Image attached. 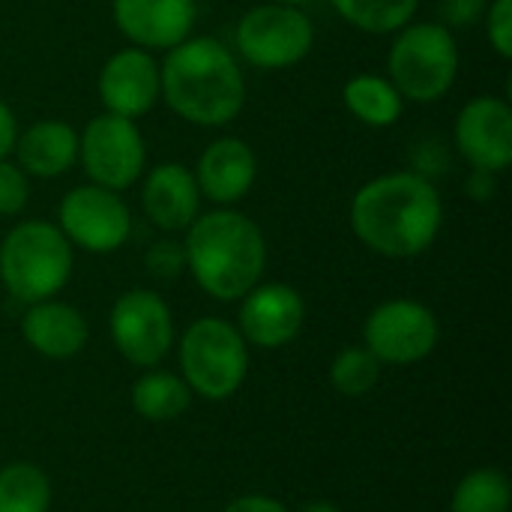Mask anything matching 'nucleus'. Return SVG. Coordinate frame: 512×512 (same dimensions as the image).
Wrapping results in <instances>:
<instances>
[{
	"instance_id": "cd10ccee",
	"label": "nucleus",
	"mask_w": 512,
	"mask_h": 512,
	"mask_svg": "<svg viewBox=\"0 0 512 512\" xmlns=\"http://www.w3.org/2000/svg\"><path fill=\"white\" fill-rule=\"evenodd\" d=\"M489 39L501 57H512V0H495L489 6Z\"/></svg>"
},
{
	"instance_id": "bb28decb",
	"label": "nucleus",
	"mask_w": 512,
	"mask_h": 512,
	"mask_svg": "<svg viewBox=\"0 0 512 512\" xmlns=\"http://www.w3.org/2000/svg\"><path fill=\"white\" fill-rule=\"evenodd\" d=\"M186 267V252L174 240H159L147 252V270L159 279H174Z\"/></svg>"
},
{
	"instance_id": "b1692460",
	"label": "nucleus",
	"mask_w": 512,
	"mask_h": 512,
	"mask_svg": "<svg viewBox=\"0 0 512 512\" xmlns=\"http://www.w3.org/2000/svg\"><path fill=\"white\" fill-rule=\"evenodd\" d=\"M336 12L366 33H393L411 24L420 0H333Z\"/></svg>"
},
{
	"instance_id": "0eeeda50",
	"label": "nucleus",
	"mask_w": 512,
	"mask_h": 512,
	"mask_svg": "<svg viewBox=\"0 0 512 512\" xmlns=\"http://www.w3.org/2000/svg\"><path fill=\"white\" fill-rule=\"evenodd\" d=\"M315 42L312 21L285 3H264L243 15L237 27L240 54L258 69H285L300 63Z\"/></svg>"
},
{
	"instance_id": "dca6fc26",
	"label": "nucleus",
	"mask_w": 512,
	"mask_h": 512,
	"mask_svg": "<svg viewBox=\"0 0 512 512\" xmlns=\"http://www.w3.org/2000/svg\"><path fill=\"white\" fill-rule=\"evenodd\" d=\"M144 213L162 231H183L198 219L201 189L195 174L180 162L156 165L141 192Z\"/></svg>"
},
{
	"instance_id": "9d476101",
	"label": "nucleus",
	"mask_w": 512,
	"mask_h": 512,
	"mask_svg": "<svg viewBox=\"0 0 512 512\" xmlns=\"http://www.w3.org/2000/svg\"><path fill=\"white\" fill-rule=\"evenodd\" d=\"M117 351L135 366H156L174 342V321L165 300L153 291H126L111 309Z\"/></svg>"
},
{
	"instance_id": "6ab92c4d",
	"label": "nucleus",
	"mask_w": 512,
	"mask_h": 512,
	"mask_svg": "<svg viewBox=\"0 0 512 512\" xmlns=\"http://www.w3.org/2000/svg\"><path fill=\"white\" fill-rule=\"evenodd\" d=\"M15 156H18V168L24 174L45 177V180L60 177L78 159V132L60 120L33 123L15 141Z\"/></svg>"
},
{
	"instance_id": "7ed1b4c3",
	"label": "nucleus",
	"mask_w": 512,
	"mask_h": 512,
	"mask_svg": "<svg viewBox=\"0 0 512 512\" xmlns=\"http://www.w3.org/2000/svg\"><path fill=\"white\" fill-rule=\"evenodd\" d=\"M186 267L216 300H243L261 279L267 243L261 228L234 210H213L189 225Z\"/></svg>"
},
{
	"instance_id": "6e6552de",
	"label": "nucleus",
	"mask_w": 512,
	"mask_h": 512,
	"mask_svg": "<svg viewBox=\"0 0 512 512\" xmlns=\"http://www.w3.org/2000/svg\"><path fill=\"white\" fill-rule=\"evenodd\" d=\"M78 153L90 180L111 192L132 186L141 177L147 156L138 126L117 114L93 117L78 141Z\"/></svg>"
},
{
	"instance_id": "a878e982",
	"label": "nucleus",
	"mask_w": 512,
	"mask_h": 512,
	"mask_svg": "<svg viewBox=\"0 0 512 512\" xmlns=\"http://www.w3.org/2000/svg\"><path fill=\"white\" fill-rule=\"evenodd\" d=\"M27 198H30L27 174L18 165H12L9 159H0V216L21 213Z\"/></svg>"
},
{
	"instance_id": "c85d7f7f",
	"label": "nucleus",
	"mask_w": 512,
	"mask_h": 512,
	"mask_svg": "<svg viewBox=\"0 0 512 512\" xmlns=\"http://www.w3.org/2000/svg\"><path fill=\"white\" fill-rule=\"evenodd\" d=\"M486 9V0H441V12L453 27H471Z\"/></svg>"
},
{
	"instance_id": "f3484780",
	"label": "nucleus",
	"mask_w": 512,
	"mask_h": 512,
	"mask_svg": "<svg viewBox=\"0 0 512 512\" xmlns=\"http://www.w3.org/2000/svg\"><path fill=\"white\" fill-rule=\"evenodd\" d=\"M255 174H258V159L252 147L240 138H219L201 153L195 180L210 201L234 204L252 189Z\"/></svg>"
},
{
	"instance_id": "393cba45",
	"label": "nucleus",
	"mask_w": 512,
	"mask_h": 512,
	"mask_svg": "<svg viewBox=\"0 0 512 512\" xmlns=\"http://www.w3.org/2000/svg\"><path fill=\"white\" fill-rule=\"evenodd\" d=\"M381 378V360L369 348H345L330 366V381L342 396H366Z\"/></svg>"
},
{
	"instance_id": "aec40b11",
	"label": "nucleus",
	"mask_w": 512,
	"mask_h": 512,
	"mask_svg": "<svg viewBox=\"0 0 512 512\" xmlns=\"http://www.w3.org/2000/svg\"><path fill=\"white\" fill-rule=\"evenodd\" d=\"M348 111L366 126H393L402 114V93L390 78L381 75H354L345 84Z\"/></svg>"
},
{
	"instance_id": "2eb2a0df",
	"label": "nucleus",
	"mask_w": 512,
	"mask_h": 512,
	"mask_svg": "<svg viewBox=\"0 0 512 512\" xmlns=\"http://www.w3.org/2000/svg\"><path fill=\"white\" fill-rule=\"evenodd\" d=\"M114 21L141 48H174L189 39L195 0H114Z\"/></svg>"
},
{
	"instance_id": "72a5a7b5",
	"label": "nucleus",
	"mask_w": 512,
	"mask_h": 512,
	"mask_svg": "<svg viewBox=\"0 0 512 512\" xmlns=\"http://www.w3.org/2000/svg\"><path fill=\"white\" fill-rule=\"evenodd\" d=\"M273 3H285V6H303V3H312V0H273Z\"/></svg>"
},
{
	"instance_id": "7c9ffc66",
	"label": "nucleus",
	"mask_w": 512,
	"mask_h": 512,
	"mask_svg": "<svg viewBox=\"0 0 512 512\" xmlns=\"http://www.w3.org/2000/svg\"><path fill=\"white\" fill-rule=\"evenodd\" d=\"M225 512H288L285 504L273 501V498H264V495H246V498H237L234 504H228Z\"/></svg>"
},
{
	"instance_id": "f8f14e48",
	"label": "nucleus",
	"mask_w": 512,
	"mask_h": 512,
	"mask_svg": "<svg viewBox=\"0 0 512 512\" xmlns=\"http://www.w3.org/2000/svg\"><path fill=\"white\" fill-rule=\"evenodd\" d=\"M456 144L480 171H504L512 162V111L504 99L477 96L456 120Z\"/></svg>"
},
{
	"instance_id": "f257e3e1",
	"label": "nucleus",
	"mask_w": 512,
	"mask_h": 512,
	"mask_svg": "<svg viewBox=\"0 0 512 512\" xmlns=\"http://www.w3.org/2000/svg\"><path fill=\"white\" fill-rule=\"evenodd\" d=\"M441 195L423 174H384L360 186L351 201L354 234L378 255L414 258L441 231Z\"/></svg>"
},
{
	"instance_id": "c756f323",
	"label": "nucleus",
	"mask_w": 512,
	"mask_h": 512,
	"mask_svg": "<svg viewBox=\"0 0 512 512\" xmlns=\"http://www.w3.org/2000/svg\"><path fill=\"white\" fill-rule=\"evenodd\" d=\"M15 141H18L15 114L9 111L6 102H0V159H9V153L15 150Z\"/></svg>"
},
{
	"instance_id": "5701e85b",
	"label": "nucleus",
	"mask_w": 512,
	"mask_h": 512,
	"mask_svg": "<svg viewBox=\"0 0 512 512\" xmlns=\"http://www.w3.org/2000/svg\"><path fill=\"white\" fill-rule=\"evenodd\" d=\"M512 486L504 471H471L453 492L450 512H510Z\"/></svg>"
},
{
	"instance_id": "9b49d317",
	"label": "nucleus",
	"mask_w": 512,
	"mask_h": 512,
	"mask_svg": "<svg viewBox=\"0 0 512 512\" xmlns=\"http://www.w3.org/2000/svg\"><path fill=\"white\" fill-rule=\"evenodd\" d=\"M132 228L129 210L117 192L105 186H78L60 204V231L87 252H114Z\"/></svg>"
},
{
	"instance_id": "2f4dec72",
	"label": "nucleus",
	"mask_w": 512,
	"mask_h": 512,
	"mask_svg": "<svg viewBox=\"0 0 512 512\" xmlns=\"http://www.w3.org/2000/svg\"><path fill=\"white\" fill-rule=\"evenodd\" d=\"M468 189H471V195H474L477 201H489V198L495 195V174H492V171L474 168V174H471V180H468Z\"/></svg>"
},
{
	"instance_id": "a211bd4d",
	"label": "nucleus",
	"mask_w": 512,
	"mask_h": 512,
	"mask_svg": "<svg viewBox=\"0 0 512 512\" xmlns=\"http://www.w3.org/2000/svg\"><path fill=\"white\" fill-rule=\"evenodd\" d=\"M21 333L24 342L48 360H69L87 345L84 315L75 306L57 300L33 303L21 321Z\"/></svg>"
},
{
	"instance_id": "20e7f679",
	"label": "nucleus",
	"mask_w": 512,
	"mask_h": 512,
	"mask_svg": "<svg viewBox=\"0 0 512 512\" xmlns=\"http://www.w3.org/2000/svg\"><path fill=\"white\" fill-rule=\"evenodd\" d=\"M69 273V240L51 222H21L0 243V279L27 306L51 300L69 282Z\"/></svg>"
},
{
	"instance_id": "473e14b6",
	"label": "nucleus",
	"mask_w": 512,
	"mask_h": 512,
	"mask_svg": "<svg viewBox=\"0 0 512 512\" xmlns=\"http://www.w3.org/2000/svg\"><path fill=\"white\" fill-rule=\"evenodd\" d=\"M300 512H339V507L330 504V501H312V504H306Z\"/></svg>"
},
{
	"instance_id": "39448f33",
	"label": "nucleus",
	"mask_w": 512,
	"mask_h": 512,
	"mask_svg": "<svg viewBox=\"0 0 512 512\" xmlns=\"http://www.w3.org/2000/svg\"><path fill=\"white\" fill-rule=\"evenodd\" d=\"M180 369L192 393L210 402H225L246 381V339L222 318H201L180 339Z\"/></svg>"
},
{
	"instance_id": "423d86ee",
	"label": "nucleus",
	"mask_w": 512,
	"mask_h": 512,
	"mask_svg": "<svg viewBox=\"0 0 512 512\" xmlns=\"http://www.w3.org/2000/svg\"><path fill=\"white\" fill-rule=\"evenodd\" d=\"M390 81L402 99L435 102L441 99L459 72V45L447 24H405L387 57Z\"/></svg>"
},
{
	"instance_id": "1a4fd4ad",
	"label": "nucleus",
	"mask_w": 512,
	"mask_h": 512,
	"mask_svg": "<svg viewBox=\"0 0 512 512\" xmlns=\"http://www.w3.org/2000/svg\"><path fill=\"white\" fill-rule=\"evenodd\" d=\"M441 327L429 306L417 300H387L381 303L363 327L366 348L393 366H408L426 360L438 345Z\"/></svg>"
},
{
	"instance_id": "f03ea898",
	"label": "nucleus",
	"mask_w": 512,
	"mask_h": 512,
	"mask_svg": "<svg viewBox=\"0 0 512 512\" xmlns=\"http://www.w3.org/2000/svg\"><path fill=\"white\" fill-rule=\"evenodd\" d=\"M159 93L195 126H225L246 102V81L234 54L210 39H183L159 69Z\"/></svg>"
},
{
	"instance_id": "4468645a",
	"label": "nucleus",
	"mask_w": 512,
	"mask_h": 512,
	"mask_svg": "<svg viewBox=\"0 0 512 512\" xmlns=\"http://www.w3.org/2000/svg\"><path fill=\"white\" fill-rule=\"evenodd\" d=\"M99 99L108 114L135 120L147 114L159 99V66L150 51H117L99 75Z\"/></svg>"
},
{
	"instance_id": "ddd939ff",
	"label": "nucleus",
	"mask_w": 512,
	"mask_h": 512,
	"mask_svg": "<svg viewBox=\"0 0 512 512\" xmlns=\"http://www.w3.org/2000/svg\"><path fill=\"white\" fill-rule=\"evenodd\" d=\"M303 315V297L291 285H255L240 306V336L258 348H282L297 339Z\"/></svg>"
},
{
	"instance_id": "4be33fe9",
	"label": "nucleus",
	"mask_w": 512,
	"mask_h": 512,
	"mask_svg": "<svg viewBox=\"0 0 512 512\" xmlns=\"http://www.w3.org/2000/svg\"><path fill=\"white\" fill-rule=\"evenodd\" d=\"M51 483L42 468L12 462L0 471V512H48Z\"/></svg>"
},
{
	"instance_id": "412c9836",
	"label": "nucleus",
	"mask_w": 512,
	"mask_h": 512,
	"mask_svg": "<svg viewBox=\"0 0 512 512\" xmlns=\"http://www.w3.org/2000/svg\"><path fill=\"white\" fill-rule=\"evenodd\" d=\"M192 402V390L183 378L168 372H150L132 387V408L150 423H168L186 414Z\"/></svg>"
}]
</instances>
